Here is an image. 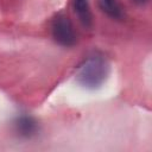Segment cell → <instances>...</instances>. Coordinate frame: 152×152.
<instances>
[{
  "mask_svg": "<svg viewBox=\"0 0 152 152\" xmlns=\"http://www.w3.org/2000/svg\"><path fill=\"white\" fill-rule=\"evenodd\" d=\"M109 72L107 61L101 55L89 56L77 68L76 80L87 89H96L103 84Z\"/></svg>",
  "mask_w": 152,
  "mask_h": 152,
  "instance_id": "cell-1",
  "label": "cell"
},
{
  "mask_svg": "<svg viewBox=\"0 0 152 152\" xmlns=\"http://www.w3.org/2000/svg\"><path fill=\"white\" fill-rule=\"evenodd\" d=\"M51 33L56 43L62 46H72L76 43V34L70 19L64 14H57L51 24Z\"/></svg>",
  "mask_w": 152,
  "mask_h": 152,
  "instance_id": "cell-2",
  "label": "cell"
},
{
  "mask_svg": "<svg viewBox=\"0 0 152 152\" xmlns=\"http://www.w3.org/2000/svg\"><path fill=\"white\" fill-rule=\"evenodd\" d=\"M13 129L20 138H31L38 132V124L33 118L21 115L14 120Z\"/></svg>",
  "mask_w": 152,
  "mask_h": 152,
  "instance_id": "cell-3",
  "label": "cell"
},
{
  "mask_svg": "<svg viewBox=\"0 0 152 152\" xmlns=\"http://www.w3.org/2000/svg\"><path fill=\"white\" fill-rule=\"evenodd\" d=\"M72 7L75 13L77 14L80 21L86 26L89 27L93 24V15L89 6V0H72Z\"/></svg>",
  "mask_w": 152,
  "mask_h": 152,
  "instance_id": "cell-4",
  "label": "cell"
},
{
  "mask_svg": "<svg viewBox=\"0 0 152 152\" xmlns=\"http://www.w3.org/2000/svg\"><path fill=\"white\" fill-rule=\"evenodd\" d=\"M99 6L102 12L113 19H121L124 17V8L119 0H99Z\"/></svg>",
  "mask_w": 152,
  "mask_h": 152,
  "instance_id": "cell-5",
  "label": "cell"
},
{
  "mask_svg": "<svg viewBox=\"0 0 152 152\" xmlns=\"http://www.w3.org/2000/svg\"><path fill=\"white\" fill-rule=\"evenodd\" d=\"M132 1L135 2V4H139V5H142V4L147 2V0H132Z\"/></svg>",
  "mask_w": 152,
  "mask_h": 152,
  "instance_id": "cell-6",
  "label": "cell"
}]
</instances>
